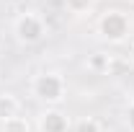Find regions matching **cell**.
<instances>
[{
  "label": "cell",
  "mask_w": 134,
  "mask_h": 132,
  "mask_svg": "<svg viewBox=\"0 0 134 132\" xmlns=\"http://www.w3.org/2000/svg\"><path fill=\"white\" fill-rule=\"evenodd\" d=\"M47 31H49L47 29V21L36 11H26V13H18L13 18V36H16L18 44H23V47L39 44L47 36Z\"/></svg>",
  "instance_id": "3957f363"
},
{
  "label": "cell",
  "mask_w": 134,
  "mask_h": 132,
  "mask_svg": "<svg viewBox=\"0 0 134 132\" xmlns=\"http://www.w3.org/2000/svg\"><path fill=\"white\" fill-rule=\"evenodd\" d=\"M129 3H134V0H129Z\"/></svg>",
  "instance_id": "7c38bea8"
},
{
  "label": "cell",
  "mask_w": 134,
  "mask_h": 132,
  "mask_svg": "<svg viewBox=\"0 0 134 132\" xmlns=\"http://www.w3.org/2000/svg\"><path fill=\"white\" fill-rule=\"evenodd\" d=\"M36 127H39V132H67L70 130V116H67L62 109L49 106V109H44V111L39 114Z\"/></svg>",
  "instance_id": "277c9868"
},
{
  "label": "cell",
  "mask_w": 134,
  "mask_h": 132,
  "mask_svg": "<svg viewBox=\"0 0 134 132\" xmlns=\"http://www.w3.org/2000/svg\"><path fill=\"white\" fill-rule=\"evenodd\" d=\"M65 8L72 16H90L96 8V0H65Z\"/></svg>",
  "instance_id": "ba28073f"
},
{
  "label": "cell",
  "mask_w": 134,
  "mask_h": 132,
  "mask_svg": "<svg viewBox=\"0 0 134 132\" xmlns=\"http://www.w3.org/2000/svg\"><path fill=\"white\" fill-rule=\"evenodd\" d=\"M21 114V101L13 93H0V122Z\"/></svg>",
  "instance_id": "8992f818"
},
{
  "label": "cell",
  "mask_w": 134,
  "mask_h": 132,
  "mask_svg": "<svg viewBox=\"0 0 134 132\" xmlns=\"http://www.w3.org/2000/svg\"><path fill=\"white\" fill-rule=\"evenodd\" d=\"M0 132H31V122L26 116H10V119H3L0 122Z\"/></svg>",
  "instance_id": "52a82bcc"
},
{
  "label": "cell",
  "mask_w": 134,
  "mask_h": 132,
  "mask_svg": "<svg viewBox=\"0 0 134 132\" xmlns=\"http://www.w3.org/2000/svg\"><path fill=\"white\" fill-rule=\"evenodd\" d=\"M75 132H103L98 119H93V116H83V119H77L75 122Z\"/></svg>",
  "instance_id": "9c48e42d"
},
{
  "label": "cell",
  "mask_w": 134,
  "mask_h": 132,
  "mask_svg": "<svg viewBox=\"0 0 134 132\" xmlns=\"http://www.w3.org/2000/svg\"><path fill=\"white\" fill-rule=\"evenodd\" d=\"M132 34V18L126 16L124 11L111 8L106 13H100L98 18V36L108 44H124Z\"/></svg>",
  "instance_id": "7a4b0ae2"
},
{
  "label": "cell",
  "mask_w": 134,
  "mask_h": 132,
  "mask_svg": "<svg viewBox=\"0 0 134 132\" xmlns=\"http://www.w3.org/2000/svg\"><path fill=\"white\" fill-rule=\"evenodd\" d=\"M124 122H126L129 132H134V101H129L126 109H124Z\"/></svg>",
  "instance_id": "30bf717a"
},
{
  "label": "cell",
  "mask_w": 134,
  "mask_h": 132,
  "mask_svg": "<svg viewBox=\"0 0 134 132\" xmlns=\"http://www.w3.org/2000/svg\"><path fill=\"white\" fill-rule=\"evenodd\" d=\"M111 65H114V60H111V54L108 52H93L90 57H88V70L90 73H98V75H103V73H108L111 70Z\"/></svg>",
  "instance_id": "5b68a950"
},
{
  "label": "cell",
  "mask_w": 134,
  "mask_h": 132,
  "mask_svg": "<svg viewBox=\"0 0 134 132\" xmlns=\"http://www.w3.org/2000/svg\"><path fill=\"white\" fill-rule=\"evenodd\" d=\"M132 62H134V42H132Z\"/></svg>",
  "instance_id": "8fae6325"
},
{
  "label": "cell",
  "mask_w": 134,
  "mask_h": 132,
  "mask_svg": "<svg viewBox=\"0 0 134 132\" xmlns=\"http://www.w3.org/2000/svg\"><path fill=\"white\" fill-rule=\"evenodd\" d=\"M31 96L41 104L49 106H59L62 101L67 99V80L62 73H54V70H47V73H39L34 75L31 80Z\"/></svg>",
  "instance_id": "6da1fadb"
}]
</instances>
